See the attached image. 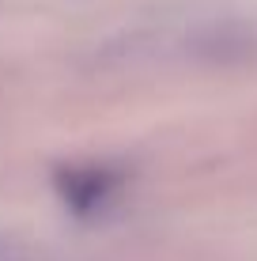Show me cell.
Wrapping results in <instances>:
<instances>
[{
    "label": "cell",
    "instance_id": "1",
    "mask_svg": "<svg viewBox=\"0 0 257 261\" xmlns=\"http://www.w3.org/2000/svg\"><path fill=\"white\" fill-rule=\"evenodd\" d=\"M0 261H19V257H15V254H4V250H0Z\"/></svg>",
    "mask_w": 257,
    "mask_h": 261
}]
</instances>
